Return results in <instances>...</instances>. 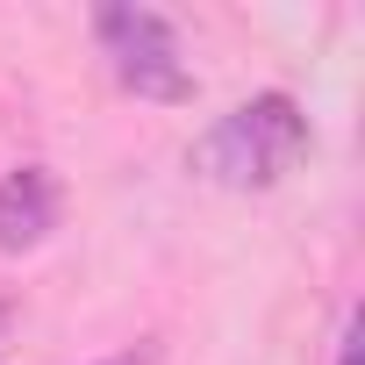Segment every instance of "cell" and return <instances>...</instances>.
Wrapping results in <instances>:
<instances>
[{"label":"cell","instance_id":"6da1fadb","mask_svg":"<svg viewBox=\"0 0 365 365\" xmlns=\"http://www.w3.org/2000/svg\"><path fill=\"white\" fill-rule=\"evenodd\" d=\"M308 143L315 136H308V115H301L294 93H251V101H237L230 115H215L194 136L187 165H194V179H208V187L265 194L308 158Z\"/></svg>","mask_w":365,"mask_h":365},{"label":"cell","instance_id":"7a4b0ae2","mask_svg":"<svg viewBox=\"0 0 365 365\" xmlns=\"http://www.w3.org/2000/svg\"><path fill=\"white\" fill-rule=\"evenodd\" d=\"M93 43H101V58H108L122 93L158 101V108H187L194 101V72H187V51H179V29L158 8H136V0L93 8Z\"/></svg>","mask_w":365,"mask_h":365},{"label":"cell","instance_id":"3957f363","mask_svg":"<svg viewBox=\"0 0 365 365\" xmlns=\"http://www.w3.org/2000/svg\"><path fill=\"white\" fill-rule=\"evenodd\" d=\"M65 215V187L51 165H15L0 172V251H36Z\"/></svg>","mask_w":365,"mask_h":365},{"label":"cell","instance_id":"277c9868","mask_svg":"<svg viewBox=\"0 0 365 365\" xmlns=\"http://www.w3.org/2000/svg\"><path fill=\"white\" fill-rule=\"evenodd\" d=\"M336 365H365V336H358V315L344 322V336H336Z\"/></svg>","mask_w":365,"mask_h":365}]
</instances>
